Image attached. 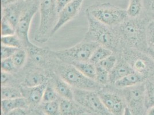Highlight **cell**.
Instances as JSON below:
<instances>
[{
  "mask_svg": "<svg viewBox=\"0 0 154 115\" xmlns=\"http://www.w3.org/2000/svg\"><path fill=\"white\" fill-rule=\"evenodd\" d=\"M86 77L96 81V65L89 62H78L72 64Z\"/></svg>",
  "mask_w": 154,
  "mask_h": 115,
  "instance_id": "cell-22",
  "label": "cell"
},
{
  "mask_svg": "<svg viewBox=\"0 0 154 115\" xmlns=\"http://www.w3.org/2000/svg\"><path fill=\"white\" fill-rule=\"evenodd\" d=\"M53 71L74 89L98 92L103 87L95 80L86 77L72 64L59 62Z\"/></svg>",
  "mask_w": 154,
  "mask_h": 115,
  "instance_id": "cell-5",
  "label": "cell"
},
{
  "mask_svg": "<svg viewBox=\"0 0 154 115\" xmlns=\"http://www.w3.org/2000/svg\"><path fill=\"white\" fill-rule=\"evenodd\" d=\"M32 68L28 70L24 76H20L22 78L20 82V87H34L49 82L50 73L52 71H47L43 69L36 67L29 64Z\"/></svg>",
  "mask_w": 154,
  "mask_h": 115,
  "instance_id": "cell-15",
  "label": "cell"
},
{
  "mask_svg": "<svg viewBox=\"0 0 154 115\" xmlns=\"http://www.w3.org/2000/svg\"><path fill=\"white\" fill-rule=\"evenodd\" d=\"M21 0H1V8H4L7 7L11 4L17 2Z\"/></svg>",
  "mask_w": 154,
  "mask_h": 115,
  "instance_id": "cell-41",
  "label": "cell"
},
{
  "mask_svg": "<svg viewBox=\"0 0 154 115\" xmlns=\"http://www.w3.org/2000/svg\"><path fill=\"white\" fill-rule=\"evenodd\" d=\"M113 52L103 46L99 45L92 54L89 62L97 65L103 59L112 55Z\"/></svg>",
  "mask_w": 154,
  "mask_h": 115,
  "instance_id": "cell-23",
  "label": "cell"
},
{
  "mask_svg": "<svg viewBox=\"0 0 154 115\" xmlns=\"http://www.w3.org/2000/svg\"><path fill=\"white\" fill-rule=\"evenodd\" d=\"M97 93L104 106L112 115H124L127 105L121 89L108 85L103 86Z\"/></svg>",
  "mask_w": 154,
  "mask_h": 115,
  "instance_id": "cell-10",
  "label": "cell"
},
{
  "mask_svg": "<svg viewBox=\"0 0 154 115\" xmlns=\"http://www.w3.org/2000/svg\"><path fill=\"white\" fill-rule=\"evenodd\" d=\"M40 23L34 39L45 43L51 38V32L58 19L57 0H40L39 4Z\"/></svg>",
  "mask_w": 154,
  "mask_h": 115,
  "instance_id": "cell-3",
  "label": "cell"
},
{
  "mask_svg": "<svg viewBox=\"0 0 154 115\" xmlns=\"http://www.w3.org/2000/svg\"><path fill=\"white\" fill-rule=\"evenodd\" d=\"M98 46L99 45L96 43L82 40L69 48L53 51V53L60 62L72 64L78 62H89L92 54Z\"/></svg>",
  "mask_w": 154,
  "mask_h": 115,
  "instance_id": "cell-6",
  "label": "cell"
},
{
  "mask_svg": "<svg viewBox=\"0 0 154 115\" xmlns=\"http://www.w3.org/2000/svg\"><path fill=\"white\" fill-rule=\"evenodd\" d=\"M143 3L148 12L154 14V0H143Z\"/></svg>",
  "mask_w": 154,
  "mask_h": 115,
  "instance_id": "cell-38",
  "label": "cell"
},
{
  "mask_svg": "<svg viewBox=\"0 0 154 115\" xmlns=\"http://www.w3.org/2000/svg\"><path fill=\"white\" fill-rule=\"evenodd\" d=\"M117 60H118V57L116 55V54H113L108 57L103 59L101 62H100L97 65L101 66V67H103V69H104L105 70L110 73L115 66L116 64H117Z\"/></svg>",
  "mask_w": 154,
  "mask_h": 115,
  "instance_id": "cell-32",
  "label": "cell"
},
{
  "mask_svg": "<svg viewBox=\"0 0 154 115\" xmlns=\"http://www.w3.org/2000/svg\"><path fill=\"white\" fill-rule=\"evenodd\" d=\"M29 115H37V114H36V113H31Z\"/></svg>",
  "mask_w": 154,
  "mask_h": 115,
  "instance_id": "cell-46",
  "label": "cell"
},
{
  "mask_svg": "<svg viewBox=\"0 0 154 115\" xmlns=\"http://www.w3.org/2000/svg\"><path fill=\"white\" fill-rule=\"evenodd\" d=\"M73 1L74 0H57V11L58 13L61 11V10L65 6Z\"/></svg>",
  "mask_w": 154,
  "mask_h": 115,
  "instance_id": "cell-40",
  "label": "cell"
},
{
  "mask_svg": "<svg viewBox=\"0 0 154 115\" xmlns=\"http://www.w3.org/2000/svg\"><path fill=\"white\" fill-rule=\"evenodd\" d=\"M30 1H37V2H40V0H30Z\"/></svg>",
  "mask_w": 154,
  "mask_h": 115,
  "instance_id": "cell-48",
  "label": "cell"
},
{
  "mask_svg": "<svg viewBox=\"0 0 154 115\" xmlns=\"http://www.w3.org/2000/svg\"><path fill=\"white\" fill-rule=\"evenodd\" d=\"M153 21H154V20H153Z\"/></svg>",
  "mask_w": 154,
  "mask_h": 115,
  "instance_id": "cell-49",
  "label": "cell"
},
{
  "mask_svg": "<svg viewBox=\"0 0 154 115\" xmlns=\"http://www.w3.org/2000/svg\"><path fill=\"white\" fill-rule=\"evenodd\" d=\"M47 83L34 87H20L23 97L27 100L29 108L31 107H36L42 102Z\"/></svg>",
  "mask_w": 154,
  "mask_h": 115,
  "instance_id": "cell-16",
  "label": "cell"
},
{
  "mask_svg": "<svg viewBox=\"0 0 154 115\" xmlns=\"http://www.w3.org/2000/svg\"><path fill=\"white\" fill-rule=\"evenodd\" d=\"M82 115H90V113H84V114H82Z\"/></svg>",
  "mask_w": 154,
  "mask_h": 115,
  "instance_id": "cell-47",
  "label": "cell"
},
{
  "mask_svg": "<svg viewBox=\"0 0 154 115\" xmlns=\"http://www.w3.org/2000/svg\"><path fill=\"white\" fill-rule=\"evenodd\" d=\"M119 55L130 64L135 73L146 80L154 81V61L147 54L137 50L123 48Z\"/></svg>",
  "mask_w": 154,
  "mask_h": 115,
  "instance_id": "cell-7",
  "label": "cell"
},
{
  "mask_svg": "<svg viewBox=\"0 0 154 115\" xmlns=\"http://www.w3.org/2000/svg\"><path fill=\"white\" fill-rule=\"evenodd\" d=\"M84 0H74L58 13L57 23L51 32L52 36L62 27L74 19L80 12Z\"/></svg>",
  "mask_w": 154,
  "mask_h": 115,
  "instance_id": "cell-14",
  "label": "cell"
},
{
  "mask_svg": "<svg viewBox=\"0 0 154 115\" xmlns=\"http://www.w3.org/2000/svg\"><path fill=\"white\" fill-rule=\"evenodd\" d=\"M117 57V64L109 73V85H113L119 79L135 72L130 64L120 55H119Z\"/></svg>",
  "mask_w": 154,
  "mask_h": 115,
  "instance_id": "cell-18",
  "label": "cell"
},
{
  "mask_svg": "<svg viewBox=\"0 0 154 115\" xmlns=\"http://www.w3.org/2000/svg\"><path fill=\"white\" fill-rule=\"evenodd\" d=\"M60 109L61 115H82L88 112L74 100L60 98Z\"/></svg>",
  "mask_w": 154,
  "mask_h": 115,
  "instance_id": "cell-19",
  "label": "cell"
},
{
  "mask_svg": "<svg viewBox=\"0 0 154 115\" xmlns=\"http://www.w3.org/2000/svg\"><path fill=\"white\" fill-rule=\"evenodd\" d=\"M36 114H37V115H45V113L41 110H39L38 111H37Z\"/></svg>",
  "mask_w": 154,
  "mask_h": 115,
  "instance_id": "cell-45",
  "label": "cell"
},
{
  "mask_svg": "<svg viewBox=\"0 0 154 115\" xmlns=\"http://www.w3.org/2000/svg\"><path fill=\"white\" fill-rule=\"evenodd\" d=\"M145 115H154V107L148 109Z\"/></svg>",
  "mask_w": 154,
  "mask_h": 115,
  "instance_id": "cell-43",
  "label": "cell"
},
{
  "mask_svg": "<svg viewBox=\"0 0 154 115\" xmlns=\"http://www.w3.org/2000/svg\"><path fill=\"white\" fill-rule=\"evenodd\" d=\"M28 58L27 51L24 48L19 49L13 55L12 59L17 71L22 70L26 66Z\"/></svg>",
  "mask_w": 154,
  "mask_h": 115,
  "instance_id": "cell-27",
  "label": "cell"
},
{
  "mask_svg": "<svg viewBox=\"0 0 154 115\" xmlns=\"http://www.w3.org/2000/svg\"><path fill=\"white\" fill-rule=\"evenodd\" d=\"M18 108H29V104L24 97L1 100V111L4 115H7L12 110Z\"/></svg>",
  "mask_w": 154,
  "mask_h": 115,
  "instance_id": "cell-20",
  "label": "cell"
},
{
  "mask_svg": "<svg viewBox=\"0 0 154 115\" xmlns=\"http://www.w3.org/2000/svg\"><path fill=\"white\" fill-rule=\"evenodd\" d=\"M74 90V100L85 109L89 113L94 115H112L104 106L97 92Z\"/></svg>",
  "mask_w": 154,
  "mask_h": 115,
  "instance_id": "cell-8",
  "label": "cell"
},
{
  "mask_svg": "<svg viewBox=\"0 0 154 115\" xmlns=\"http://www.w3.org/2000/svg\"><path fill=\"white\" fill-rule=\"evenodd\" d=\"M133 115L132 113H131V112H130V110H129V109L128 108V107H126V108H125V112H124V115Z\"/></svg>",
  "mask_w": 154,
  "mask_h": 115,
  "instance_id": "cell-44",
  "label": "cell"
},
{
  "mask_svg": "<svg viewBox=\"0 0 154 115\" xmlns=\"http://www.w3.org/2000/svg\"><path fill=\"white\" fill-rule=\"evenodd\" d=\"M32 66L47 71L54 70L60 62L48 48H42L31 44L25 49Z\"/></svg>",
  "mask_w": 154,
  "mask_h": 115,
  "instance_id": "cell-9",
  "label": "cell"
},
{
  "mask_svg": "<svg viewBox=\"0 0 154 115\" xmlns=\"http://www.w3.org/2000/svg\"></svg>",
  "mask_w": 154,
  "mask_h": 115,
  "instance_id": "cell-50",
  "label": "cell"
},
{
  "mask_svg": "<svg viewBox=\"0 0 154 115\" xmlns=\"http://www.w3.org/2000/svg\"><path fill=\"white\" fill-rule=\"evenodd\" d=\"M145 53L147 54L154 61V49H152L148 47Z\"/></svg>",
  "mask_w": 154,
  "mask_h": 115,
  "instance_id": "cell-42",
  "label": "cell"
},
{
  "mask_svg": "<svg viewBox=\"0 0 154 115\" xmlns=\"http://www.w3.org/2000/svg\"><path fill=\"white\" fill-rule=\"evenodd\" d=\"M85 12L97 21L111 28L121 25L129 17L127 10L110 2H97L88 7Z\"/></svg>",
  "mask_w": 154,
  "mask_h": 115,
  "instance_id": "cell-4",
  "label": "cell"
},
{
  "mask_svg": "<svg viewBox=\"0 0 154 115\" xmlns=\"http://www.w3.org/2000/svg\"><path fill=\"white\" fill-rule=\"evenodd\" d=\"M143 7V0H129L128 7L126 9L129 17L137 18L140 16Z\"/></svg>",
  "mask_w": 154,
  "mask_h": 115,
  "instance_id": "cell-26",
  "label": "cell"
},
{
  "mask_svg": "<svg viewBox=\"0 0 154 115\" xmlns=\"http://www.w3.org/2000/svg\"><path fill=\"white\" fill-rule=\"evenodd\" d=\"M146 79L137 73H132L117 81L113 86L119 89L131 87L145 82Z\"/></svg>",
  "mask_w": 154,
  "mask_h": 115,
  "instance_id": "cell-21",
  "label": "cell"
},
{
  "mask_svg": "<svg viewBox=\"0 0 154 115\" xmlns=\"http://www.w3.org/2000/svg\"><path fill=\"white\" fill-rule=\"evenodd\" d=\"M146 41L148 48L154 49V23L150 21L146 30Z\"/></svg>",
  "mask_w": 154,
  "mask_h": 115,
  "instance_id": "cell-35",
  "label": "cell"
},
{
  "mask_svg": "<svg viewBox=\"0 0 154 115\" xmlns=\"http://www.w3.org/2000/svg\"><path fill=\"white\" fill-rule=\"evenodd\" d=\"M23 95L20 87L14 86H2L1 90V100L22 97Z\"/></svg>",
  "mask_w": 154,
  "mask_h": 115,
  "instance_id": "cell-24",
  "label": "cell"
},
{
  "mask_svg": "<svg viewBox=\"0 0 154 115\" xmlns=\"http://www.w3.org/2000/svg\"><path fill=\"white\" fill-rule=\"evenodd\" d=\"M39 4L40 2L33 1L21 16L16 27V34L21 40L24 49L32 44L29 38V32L32 19L39 10Z\"/></svg>",
  "mask_w": 154,
  "mask_h": 115,
  "instance_id": "cell-12",
  "label": "cell"
},
{
  "mask_svg": "<svg viewBox=\"0 0 154 115\" xmlns=\"http://www.w3.org/2000/svg\"><path fill=\"white\" fill-rule=\"evenodd\" d=\"M1 36L16 34V29L7 19L4 17H1Z\"/></svg>",
  "mask_w": 154,
  "mask_h": 115,
  "instance_id": "cell-33",
  "label": "cell"
},
{
  "mask_svg": "<svg viewBox=\"0 0 154 115\" xmlns=\"http://www.w3.org/2000/svg\"><path fill=\"white\" fill-rule=\"evenodd\" d=\"M85 14L88 21V30L83 40L96 43L110 50L114 54H120L124 47L115 28L100 23L86 12Z\"/></svg>",
  "mask_w": 154,
  "mask_h": 115,
  "instance_id": "cell-1",
  "label": "cell"
},
{
  "mask_svg": "<svg viewBox=\"0 0 154 115\" xmlns=\"http://www.w3.org/2000/svg\"><path fill=\"white\" fill-rule=\"evenodd\" d=\"M127 107L133 115H145V83L121 89Z\"/></svg>",
  "mask_w": 154,
  "mask_h": 115,
  "instance_id": "cell-11",
  "label": "cell"
},
{
  "mask_svg": "<svg viewBox=\"0 0 154 115\" xmlns=\"http://www.w3.org/2000/svg\"><path fill=\"white\" fill-rule=\"evenodd\" d=\"M1 71L6 72L8 73L12 74L17 71L16 66L13 63L12 58H7L5 59L1 60Z\"/></svg>",
  "mask_w": 154,
  "mask_h": 115,
  "instance_id": "cell-34",
  "label": "cell"
},
{
  "mask_svg": "<svg viewBox=\"0 0 154 115\" xmlns=\"http://www.w3.org/2000/svg\"><path fill=\"white\" fill-rule=\"evenodd\" d=\"M33 1L21 0L4 8H1V17L7 19L16 29L20 18Z\"/></svg>",
  "mask_w": 154,
  "mask_h": 115,
  "instance_id": "cell-13",
  "label": "cell"
},
{
  "mask_svg": "<svg viewBox=\"0 0 154 115\" xmlns=\"http://www.w3.org/2000/svg\"><path fill=\"white\" fill-rule=\"evenodd\" d=\"M109 73L101 66L96 65V81L103 86L109 85Z\"/></svg>",
  "mask_w": 154,
  "mask_h": 115,
  "instance_id": "cell-31",
  "label": "cell"
},
{
  "mask_svg": "<svg viewBox=\"0 0 154 115\" xmlns=\"http://www.w3.org/2000/svg\"><path fill=\"white\" fill-rule=\"evenodd\" d=\"M28 109L18 108L10 112L7 115H29Z\"/></svg>",
  "mask_w": 154,
  "mask_h": 115,
  "instance_id": "cell-39",
  "label": "cell"
},
{
  "mask_svg": "<svg viewBox=\"0 0 154 115\" xmlns=\"http://www.w3.org/2000/svg\"><path fill=\"white\" fill-rule=\"evenodd\" d=\"M145 83V107L148 109L154 107V81L147 79Z\"/></svg>",
  "mask_w": 154,
  "mask_h": 115,
  "instance_id": "cell-25",
  "label": "cell"
},
{
  "mask_svg": "<svg viewBox=\"0 0 154 115\" xmlns=\"http://www.w3.org/2000/svg\"><path fill=\"white\" fill-rule=\"evenodd\" d=\"M18 50L19 48H17L11 47L1 45V60L12 57L13 55Z\"/></svg>",
  "mask_w": 154,
  "mask_h": 115,
  "instance_id": "cell-36",
  "label": "cell"
},
{
  "mask_svg": "<svg viewBox=\"0 0 154 115\" xmlns=\"http://www.w3.org/2000/svg\"><path fill=\"white\" fill-rule=\"evenodd\" d=\"M149 23L146 19L128 17L115 28L120 37L124 48L146 52L148 46L146 30Z\"/></svg>",
  "mask_w": 154,
  "mask_h": 115,
  "instance_id": "cell-2",
  "label": "cell"
},
{
  "mask_svg": "<svg viewBox=\"0 0 154 115\" xmlns=\"http://www.w3.org/2000/svg\"><path fill=\"white\" fill-rule=\"evenodd\" d=\"M1 45L5 46L17 48L19 49L24 48L21 40L16 34L1 36Z\"/></svg>",
  "mask_w": 154,
  "mask_h": 115,
  "instance_id": "cell-29",
  "label": "cell"
},
{
  "mask_svg": "<svg viewBox=\"0 0 154 115\" xmlns=\"http://www.w3.org/2000/svg\"><path fill=\"white\" fill-rule=\"evenodd\" d=\"M59 100L60 99L51 102H42L40 110L47 115H61Z\"/></svg>",
  "mask_w": 154,
  "mask_h": 115,
  "instance_id": "cell-28",
  "label": "cell"
},
{
  "mask_svg": "<svg viewBox=\"0 0 154 115\" xmlns=\"http://www.w3.org/2000/svg\"><path fill=\"white\" fill-rule=\"evenodd\" d=\"M13 78L12 74L1 71V86L9 85V83L11 82V81H15V80L13 79Z\"/></svg>",
  "mask_w": 154,
  "mask_h": 115,
  "instance_id": "cell-37",
  "label": "cell"
},
{
  "mask_svg": "<svg viewBox=\"0 0 154 115\" xmlns=\"http://www.w3.org/2000/svg\"><path fill=\"white\" fill-rule=\"evenodd\" d=\"M60 97L57 91L50 82H48L45 88L42 99V102H48L58 100Z\"/></svg>",
  "mask_w": 154,
  "mask_h": 115,
  "instance_id": "cell-30",
  "label": "cell"
},
{
  "mask_svg": "<svg viewBox=\"0 0 154 115\" xmlns=\"http://www.w3.org/2000/svg\"><path fill=\"white\" fill-rule=\"evenodd\" d=\"M48 82L53 86L60 98L71 100H74L73 88H72L69 83L64 81L63 79L58 76L53 71L50 73Z\"/></svg>",
  "mask_w": 154,
  "mask_h": 115,
  "instance_id": "cell-17",
  "label": "cell"
}]
</instances>
